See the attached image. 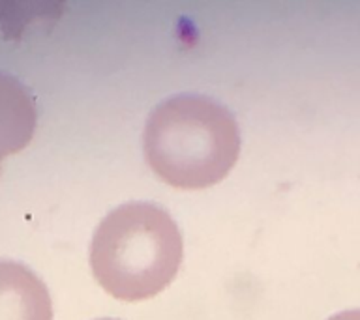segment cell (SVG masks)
Masks as SVG:
<instances>
[{
    "label": "cell",
    "mask_w": 360,
    "mask_h": 320,
    "mask_svg": "<svg viewBox=\"0 0 360 320\" xmlns=\"http://www.w3.org/2000/svg\"><path fill=\"white\" fill-rule=\"evenodd\" d=\"M145 159L173 187L205 189L229 174L240 133L225 107L205 95H174L152 112L143 137Z\"/></svg>",
    "instance_id": "obj_1"
},
{
    "label": "cell",
    "mask_w": 360,
    "mask_h": 320,
    "mask_svg": "<svg viewBox=\"0 0 360 320\" xmlns=\"http://www.w3.org/2000/svg\"><path fill=\"white\" fill-rule=\"evenodd\" d=\"M182 236L162 206L128 202L112 210L96 229L90 268L112 298L141 302L156 296L176 277Z\"/></svg>",
    "instance_id": "obj_2"
},
{
    "label": "cell",
    "mask_w": 360,
    "mask_h": 320,
    "mask_svg": "<svg viewBox=\"0 0 360 320\" xmlns=\"http://www.w3.org/2000/svg\"><path fill=\"white\" fill-rule=\"evenodd\" d=\"M0 320H53L44 281L13 260H0Z\"/></svg>",
    "instance_id": "obj_3"
},
{
    "label": "cell",
    "mask_w": 360,
    "mask_h": 320,
    "mask_svg": "<svg viewBox=\"0 0 360 320\" xmlns=\"http://www.w3.org/2000/svg\"><path fill=\"white\" fill-rule=\"evenodd\" d=\"M32 95L17 79L0 73V159L21 152L36 129Z\"/></svg>",
    "instance_id": "obj_4"
},
{
    "label": "cell",
    "mask_w": 360,
    "mask_h": 320,
    "mask_svg": "<svg viewBox=\"0 0 360 320\" xmlns=\"http://www.w3.org/2000/svg\"><path fill=\"white\" fill-rule=\"evenodd\" d=\"M328 320H360V309L343 311V313H338V314H334V316H330Z\"/></svg>",
    "instance_id": "obj_5"
},
{
    "label": "cell",
    "mask_w": 360,
    "mask_h": 320,
    "mask_svg": "<svg viewBox=\"0 0 360 320\" xmlns=\"http://www.w3.org/2000/svg\"><path fill=\"white\" fill-rule=\"evenodd\" d=\"M101 320H115V319H101Z\"/></svg>",
    "instance_id": "obj_6"
}]
</instances>
